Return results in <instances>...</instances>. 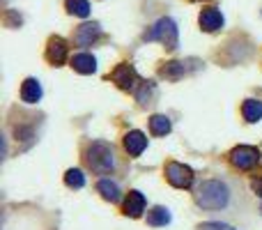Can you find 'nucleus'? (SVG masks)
Masks as SVG:
<instances>
[{
	"mask_svg": "<svg viewBox=\"0 0 262 230\" xmlns=\"http://www.w3.org/2000/svg\"><path fill=\"white\" fill-rule=\"evenodd\" d=\"M193 200L203 210H223L230 203V189L221 180H205L195 189Z\"/></svg>",
	"mask_w": 262,
	"mask_h": 230,
	"instance_id": "obj_1",
	"label": "nucleus"
},
{
	"mask_svg": "<svg viewBox=\"0 0 262 230\" xmlns=\"http://www.w3.org/2000/svg\"><path fill=\"white\" fill-rule=\"evenodd\" d=\"M85 163L97 175H108L115 171V150L106 140H92L85 150Z\"/></svg>",
	"mask_w": 262,
	"mask_h": 230,
	"instance_id": "obj_2",
	"label": "nucleus"
},
{
	"mask_svg": "<svg viewBox=\"0 0 262 230\" xmlns=\"http://www.w3.org/2000/svg\"><path fill=\"white\" fill-rule=\"evenodd\" d=\"M145 41H161L168 51H175L180 46V32H177V23L172 18H159L152 28L143 35Z\"/></svg>",
	"mask_w": 262,
	"mask_h": 230,
	"instance_id": "obj_3",
	"label": "nucleus"
},
{
	"mask_svg": "<svg viewBox=\"0 0 262 230\" xmlns=\"http://www.w3.org/2000/svg\"><path fill=\"white\" fill-rule=\"evenodd\" d=\"M111 81L124 92H136V88L140 86L138 74H136V69L131 67L129 62H120L118 67L111 72Z\"/></svg>",
	"mask_w": 262,
	"mask_h": 230,
	"instance_id": "obj_4",
	"label": "nucleus"
},
{
	"mask_svg": "<svg viewBox=\"0 0 262 230\" xmlns=\"http://www.w3.org/2000/svg\"><path fill=\"white\" fill-rule=\"evenodd\" d=\"M260 161V150L253 145H237L230 152V163L237 171H251Z\"/></svg>",
	"mask_w": 262,
	"mask_h": 230,
	"instance_id": "obj_5",
	"label": "nucleus"
},
{
	"mask_svg": "<svg viewBox=\"0 0 262 230\" xmlns=\"http://www.w3.org/2000/svg\"><path fill=\"white\" fill-rule=\"evenodd\" d=\"M166 180L170 182L175 189H189L193 184V171L184 163L177 161H168L166 163Z\"/></svg>",
	"mask_w": 262,
	"mask_h": 230,
	"instance_id": "obj_6",
	"label": "nucleus"
},
{
	"mask_svg": "<svg viewBox=\"0 0 262 230\" xmlns=\"http://www.w3.org/2000/svg\"><path fill=\"white\" fill-rule=\"evenodd\" d=\"M67 41L62 37H51L49 44H46V60H49L53 67H62L67 62Z\"/></svg>",
	"mask_w": 262,
	"mask_h": 230,
	"instance_id": "obj_7",
	"label": "nucleus"
},
{
	"mask_svg": "<svg viewBox=\"0 0 262 230\" xmlns=\"http://www.w3.org/2000/svg\"><path fill=\"white\" fill-rule=\"evenodd\" d=\"M200 28H203L205 32H216L223 28V14L219 7H205L203 12H200V18H198Z\"/></svg>",
	"mask_w": 262,
	"mask_h": 230,
	"instance_id": "obj_8",
	"label": "nucleus"
},
{
	"mask_svg": "<svg viewBox=\"0 0 262 230\" xmlns=\"http://www.w3.org/2000/svg\"><path fill=\"white\" fill-rule=\"evenodd\" d=\"M101 35V26L99 23H83V26L76 28V35H74V41L78 46H92Z\"/></svg>",
	"mask_w": 262,
	"mask_h": 230,
	"instance_id": "obj_9",
	"label": "nucleus"
},
{
	"mask_svg": "<svg viewBox=\"0 0 262 230\" xmlns=\"http://www.w3.org/2000/svg\"><path fill=\"white\" fill-rule=\"evenodd\" d=\"M145 148H147V136L143 131L134 129L124 136V150H127L129 157H140L145 152Z\"/></svg>",
	"mask_w": 262,
	"mask_h": 230,
	"instance_id": "obj_10",
	"label": "nucleus"
},
{
	"mask_svg": "<svg viewBox=\"0 0 262 230\" xmlns=\"http://www.w3.org/2000/svg\"><path fill=\"white\" fill-rule=\"evenodd\" d=\"M145 212V196L140 191H129L127 200H124V214L131 219H138Z\"/></svg>",
	"mask_w": 262,
	"mask_h": 230,
	"instance_id": "obj_11",
	"label": "nucleus"
},
{
	"mask_svg": "<svg viewBox=\"0 0 262 230\" xmlns=\"http://www.w3.org/2000/svg\"><path fill=\"white\" fill-rule=\"evenodd\" d=\"M41 86L37 78H26L21 86V99L26 101V104H37V101L41 99Z\"/></svg>",
	"mask_w": 262,
	"mask_h": 230,
	"instance_id": "obj_12",
	"label": "nucleus"
},
{
	"mask_svg": "<svg viewBox=\"0 0 262 230\" xmlns=\"http://www.w3.org/2000/svg\"><path fill=\"white\" fill-rule=\"evenodd\" d=\"M72 67L78 74H95L97 72V60L90 53H78L72 58Z\"/></svg>",
	"mask_w": 262,
	"mask_h": 230,
	"instance_id": "obj_13",
	"label": "nucleus"
},
{
	"mask_svg": "<svg viewBox=\"0 0 262 230\" xmlns=\"http://www.w3.org/2000/svg\"><path fill=\"white\" fill-rule=\"evenodd\" d=\"M242 115H244L246 122L255 124V122L262 120V101L260 99H246L242 104Z\"/></svg>",
	"mask_w": 262,
	"mask_h": 230,
	"instance_id": "obj_14",
	"label": "nucleus"
},
{
	"mask_svg": "<svg viewBox=\"0 0 262 230\" xmlns=\"http://www.w3.org/2000/svg\"><path fill=\"white\" fill-rule=\"evenodd\" d=\"M97 191L101 194V198L108 200V203H118L120 200V186L111 180H99L97 182Z\"/></svg>",
	"mask_w": 262,
	"mask_h": 230,
	"instance_id": "obj_15",
	"label": "nucleus"
},
{
	"mask_svg": "<svg viewBox=\"0 0 262 230\" xmlns=\"http://www.w3.org/2000/svg\"><path fill=\"white\" fill-rule=\"evenodd\" d=\"M186 72H189V69H186L184 62H180V60H172V62H166V67H161V72H159V74H161L163 78L177 81V78H182Z\"/></svg>",
	"mask_w": 262,
	"mask_h": 230,
	"instance_id": "obj_16",
	"label": "nucleus"
},
{
	"mask_svg": "<svg viewBox=\"0 0 262 230\" xmlns=\"http://www.w3.org/2000/svg\"><path fill=\"white\" fill-rule=\"evenodd\" d=\"M147 223L149 226H166V223H170V210L168 207H152L147 212Z\"/></svg>",
	"mask_w": 262,
	"mask_h": 230,
	"instance_id": "obj_17",
	"label": "nucleus"
},
{
	"mask_svg": "<svg viewBox=\"0 0 262 230\" xmlns=\"http://www.w3.org/2000/svg\"><path fill=\"white\" fill-rule=\"evenodd\" d=\"M170 129H172V124L166 115H152L149 117V131H152L154 136H166V134H170Z\"/></svg>",
	"mask_w": 262,
	"mask_h": 230,
	"instance_id": "obj_18",
	"label": "nucleus"
},
{
	"mask_svg": "<svg viewBox=\"0 0 262 230\" xmlns=\"http://www.w3.org/2000/svg\"><path fill=\"white\" fill-rule=\"evenodd\" d=\"M64 7L74 16H81V18L90 16V3L88 0H64Z\"/></svg>",
	"mask_w": 262,
	"mask_h": 230,
	"instance_id": "obj_19",
	"label": "nucleus"
},
{
	"mask_svg": "<svg viewBox=\"0 0 262 230\" xmlns=\"http://www.w3.org/2000/svg\"><path fill=\"white\" fill-rule=\"evenodd\" d=\"M152 95H154V83L152 81H140V86L136 88V99H138L140 106L152 104Z\"/></svg>",
	"mask_w": 262,
	"mask_h": 230,
	"instance_id": "obj_20",
	"label": "nucleus"
},
{
	"mask_svg": "<svg viewBox=\"0 0 262 230\" xmlns=\"http://www.w3.org/2000/svg\"><path fill=\"white\" fill-rule=\"evenodd\" d=\"M64 184H67L69 189H83V186H85V175H83L78 168H69V171L64 173Z\"/></svg>",
	"mask_w": 262,
	"mask_h": 230,
	"instance_id": "obj_21",
	"label": "nucleus"
},
{
	"mask_svg": "<svg viewBox=\"0 0 262 230\" xmlns=\"http://www.w3.org/2000/svg\"><path fill=\"white\" fill-rule=\"evenodd\" d=\"M198 230H235L228 223H219V221H207V223H200Z\"/></svg>",
	"mask_w": 262,
	"mask_h": 230,
	"instance_id": "obj_22",
	"label": "nucleus"
},
{
	"mask_svg": "<svg viewBox=\"0 0 262 230\" xmlns=\"http://www.w3.org/2000/svg\"><path fill=\"white\" fill-rule=\"evenodd\" d=\"M251 189H253L255 194H258L260 198H262V180H260V177H255V180H251Z\"/></svg>",
	"mask_w": 262,
	"mask_h": 230,
	"instance_id": "obj_23",
	"label": "nucleus"
},
{
	"mask_svg": "<svg viewBox=\"0 0 262 230\" xmlns=\"http://www.w3.org/2000/svg\"><path fill=\"white\" fill-rule=\"evenodd\" d=\"M260 212H262V207H260Z\"/></svg>",
	"mask_w": 262,
	"mask_h": 230,
	"instance_id": "obj_24",
	"label": "nucleus"
}]
</instances>
